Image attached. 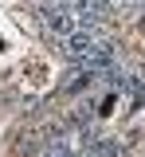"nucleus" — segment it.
<instances>
[{
	"label": "nucleus",
	"instance_id": "nucleus-1",
	"mask_svg": "<svg viewBox=\"0 0 145 157\" xmlns=\"http://www.w3.org/2000/svg\"><path fill=\"white\" fill-rule=\"evenodd\" d=\"M79 28H83V20L75 16L71 8H63V12H43V32H47L51 39H59V43L67 36H75Z\"/></svg>",
	"mask_w": 145,
	"mask_h": 157
},
{
	"label": "nucleus",
	"instance_id": "nucleus-2",
	"mask_svg": "<svg viewBox=\"0 0 145 157\" xmlns=\"http://www.w3.org/2000/svg\"><path fill=\"white\" fill-rule=\"evenodd\" d=\"M43 141H47V130H43V122L39 126H24L20 134H16V149H20V153H35L39 157V149H43Z\"/></svg>",
	"mask_w": 145,
	"mask_h": 157
},
{
	"label": "nucleus",
	"instance_id": "nucleus-3",
	"mask_svg": "<svg viewBox=\"0 0 145 157\" xmlns=\"http://www.w3.org/2000/svg\"><path fill=\"white\" fill-rule=\"evenodd\" d=\"M137 4H141V16H145V0H137Z\"/></svg>",
	"mask_w": 145,
	"mask_h": 157
}]
</instances>
